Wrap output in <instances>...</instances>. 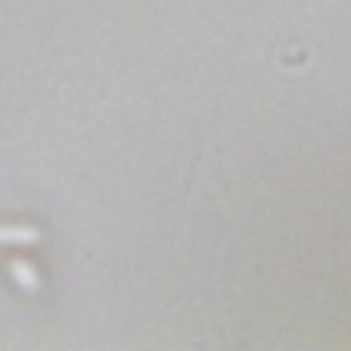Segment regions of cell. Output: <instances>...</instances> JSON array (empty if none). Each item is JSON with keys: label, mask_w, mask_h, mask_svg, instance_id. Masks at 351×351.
<instances>
[{"label": "cell", "mask_w": 351, "mask_h": 351, "mask_svg": "<svg viewBox=\"0 0 351 351\" xmlns=\"http://www.w3.org/2000/svg\"><path fill=\"white\" fill-rule=\"evenodd\" d=\"M41 239V233L30 225H0V244H19V247H27V244H36Z\"/></svg>", "instance_id": "obj_1"}, {"label": "cell", "mask_w": 351, "mask_h": 351, "mask_svg": "<svg viewBox=\"0 0 351 351\" xmlns=\"http://www.w3.org/2000/svg\"><path fill=\"white\" fill-rule=\"evenodd\" d=\"M8 271H11L14 282H16L22 291H36V288L41 285V280H38L36 269H33V266H30L25 258H14V261L8 263Z\"/></svg>", "instance_id": "obj_2"}]
</instances>
